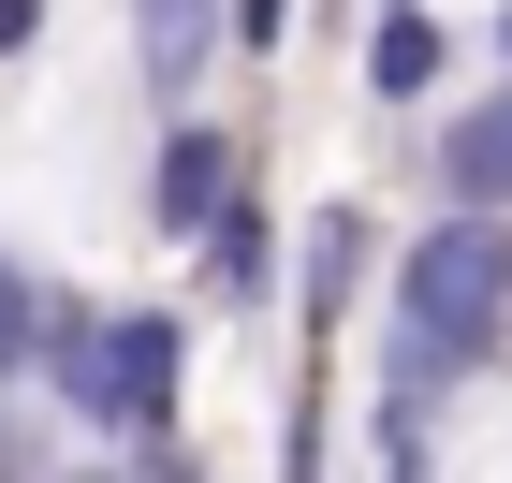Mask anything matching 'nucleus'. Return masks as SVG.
<instances>
[{
	"label": "nucleus",
	"mask_w": 512,
	"mask_h": 483,
	"mask_svg": "<svg viewBox=\"0 0 512 483\" xmlns=\"http://www.w3.org/2000/svg\"><path fill=\"white\" fill-rule=\"evenodd\" d=\"M381 396L395 410H439V396H469L483 366L512 352V220H439L425 205V235L381 264Z\"/></svg>",
	"instance_id": "1"
},
{
	"label": "nucleus",
	"mask_w": 512,
	"mask_h": 483,
	"mask_svg": "<svg viewBox=\"0 0 512 483\" xmlns=\"http://www.w3.org/2000/svg\"><path fill=\"white\" fill-rule=\"evenodd\" d=\"M176 396H191V322L176 308H118V293H59L44 308V410L88 454H118V469L161 454Z\"/></svg>",
	"instance_id": "2"
},
{
	"label": "nucleus",
	"mask_w": 512,
	"mask_h": 483,
	"mask_svg": "<svg viewBox=\"0 0 512 483\" xmlns=\"http://www.w3.org/2000/svg\"><path fill=\"white\" fill-rule=\"evenodd\" d=\"M235 205H249V147H235L220 118H161V147H147V220H161L176 249H205Z\"/></svg>",
	"instance_id": "3"
},
{
	"label": "nucleus",
	"mask_w": 512,
	"mask_h": 483,
	"mask_svg": "<svg viewBox=\"0 0 512 483\" xmlns=\"http://www.w3.org/2000/svg\"><path fill=\"white\" fill-rule=\"evenodd\" d=\"M425 191H439V220H512V74L439 103V132H425Z\"/></svg>",
	"instance_id": "4"
},
{
	"label": "nucleus",
	"mask_w": 512,
	"mask_h": 483,
	"mask_svg": "<svg viewBox=\"0 0 512 483\" xmlns=\"http://www.w3.org/2000/svg\"><path fill=\"white\" fill-rule=\"evenodd\" d=\"M366 279H381V220H366L352 191H322V205H308V235H293V322H308V352L366 308Z\"/></svg>",
	"instance_id": "5"
},
{
	"label": "nucleus",
	"mask_w": 512,
	"mask_h": 483,
	"mask_svg": "<svg viewBox=\"0 0 512 483\" xmlns=\"http://www.w3.org/2000/svg\"><path fill=\"white\" fill-rule=\"evenodd\" d=\"M205 59H235V0H132V74L161 118H191Z\"/></svg>",
	"instance_id": "6"
},
{
	"label": "nucleus",
	"mask_w": 512,
	"mask_h": 483,
	"mask_svg": "<svg viewBox=\"0 0 512 483\" xmlns=\"http://www.w3.org/2000/svg\"><path fill=\"white\" fill-rule=\"evenodd\" d=\"M191 264H205V308H220V322H264L278 293H293V235H278V205H264V191H249L235 220L191 249Z\"/></svg>",
	"instance_id": "7"
},
{
	"label": "nucleus",
	"mask_w": 512,
	"mask_h": 483,
	"mask_svg": "<svg viewBox=\"0 0 512 483\" xmlns=\"http://www.w3.org/2000/svg\"><path fill=\"white\" fill-rule=\"evenodd\" d=\"M454 74V30H439V0H395L381 30H366V103H439Z\"/></svg>",
	"instance_id": "8"
},
{
	"label": "nucleus",
	"mask_w": 512,
	"mask_h": 483,
	"mask_svg": "<svg viewBox=\"0 0 512 483\" xmlns=\"http://www.w3.org/2000/svg\"><path fill=\"white\" fill-rule=\"evenodd\" d=\"M235 59H293V0H235Z\"/></svg>",
	"instance_id": "9"
},
{
	"label": "nucleus",
	"mask_w": 512,
	"mask_h": 483,
	"mask_svg": "<svg viewBox=\"0 0 512 483\" xmlns=\"http://www.w3.org/2000/svg\"><path fill=\"white\" fill-rule=\"evenodd\" d=\"M44 15H59V0H0V74H15V59H44Z\"/></svg>",
	"instance_id": "10"
},
{
	"label": "nucleus",
	"mask_w": 512,
	"mask_h": 483,
	"mask_svg": "<svg viewBox=\"0 0 512 483\" xmlns=\"http://www.w3.org/2000/svg\"><path fill=\"white\" fill-rule=\"evenodd\" d=\"M44 483H132V469H118V454H88V469H44Z\"/></svg>",
	"instance_id": "11"
},
{
	"label": "nucleus",
	"mask_w": 512,
	"mask_h": 483,
	"mask_svg": "<svg viewBox=\"0 0 512 483\" xmlns=\"http://www.w3.org/2000/svg\"><path fill=\"white\" fill-rule=\"evenodd\" d=\"M483 44H498V74H512V0H498V15H483Z\"/></svg>",
	"instance_id": "12"
},
{
	"label": "nucleus",
	"mask_w": 512,
	"mask_h": 483,
	"mask_svg": "<svg viewBox=\"0 0 512 483\" xmlns=\"http://www.w3.org/2000/svg\"><path fill=\"white\" fill-rule=\"evenodd\" d=\"M381 15H395V0H381Z\"/></svg>",
	"instance_id": "13"
}]
</instances>
